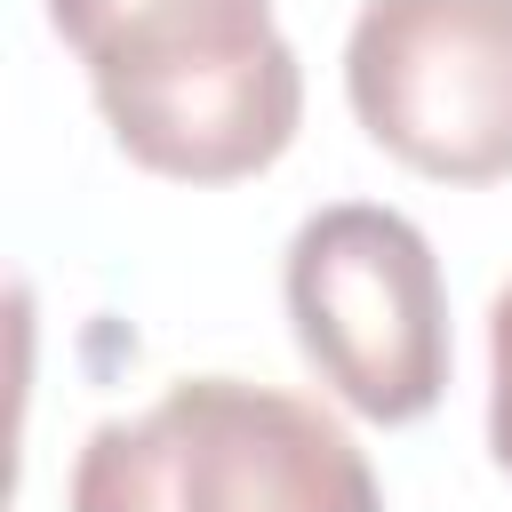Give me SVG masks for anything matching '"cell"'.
Wrapping results in <instances>:
<instances>
[{
	"mask_svg": "<svg viewBox=\"0 0 512 512\" xmlns=\"http://www.w3.org/2000/svg\"><path fill=\"white\" fill-rule=\"evenodd\" d=\"M112 144L176 184H240L296 144L304 64L272 0H48Z\"/></svg>",
	"mask_w": 512,
	"mask_h": 512,
	"instance_id": "6da1fadb",
	"label": "cell"
},
{
	"mask_svg": "<svg viewBox=\"0 0 512 512\" xmlns=\"http://www.w3.org/2000/svg\"><path fill=\"white\" fill-rule=\"evenodd\" d=\"M64 512H384V488L328 408L248 376H184L88 432Z\"/></svg>",
	"mask_w": 512,
	"mask_h": 512,
	"instance_id": "7a4b0ae2",
	"label": "cell"
},
{
	"mask_svg": "<svg viewBox=\"0 0 512 512\" xmlns=\"http://www.w3.org/2000/svg\"><path fill=\"white\" fill-rule=\"evenodd\" d=\"M288 328L368 424H416L448 392V288L432 240L376 200H336L288 240Z\"/></svg>",
	"mask_w": 512,
	"mask_h": 512,
	"instance_id": "3957f363",
	"label": "cell"
},
{
	"mask_svg": "<svg viewBox=\"0 0 512 512\" xmlns=\"http://www.w3.org/2000/svg\"><path fill=\"white\" fill-rule=\"evenodd\" d=\"M344 96L432 184L512 176V0H368L344 40Z\"/></svg>",
	"mask_w": 512,
	"mask_h": 512,
	"instance_id": "277c9868",
	"label": "cell"
},
{
	"mask_svg": "<svg viewBox=\"0 0 512 512\" xmlns=\"http://www.w3.org/2000/svg\"><path fill=\"white\" fill-rule=\"evenodd\" d=\"M488 456L512 472V288L488 304Z\"/></svg>",
	"mask_w": 512,
	"mask_h": 512,
	"instance_id": "5b68a950",
	"label": "cell"
}]
</instances>
